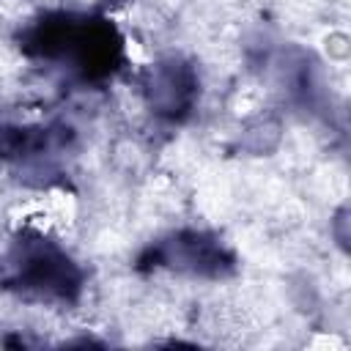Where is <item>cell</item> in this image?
<instances>
[{
    "instance_id": "cell-1",
    "label": "cell",
    "mask_w": 351,
    "mask_h": 351,
    "mask_svg": "<svg viewBox=\"0 0 351 351\" xmlns=\"http://www.w3.org/2000/svg\"><path fill=\"white\" fill-rule=\"evenodd\" d=\"M14 41L27 60L58 69L82 85H101L126 63L123 36L101 11H44Z\"/></svg>"
},
{
    "instance_id": "cell-2",
    "label": "cell",
    "mask_w": 351,
    "mask_h": 351,
    "mask_svg": "<svg viewBox=\"0 0 351 351\" xmlns=\"http://www.w3.org/2000/svg\"><path fill=\"white\" fill-rule=\"evenodd\" d=\"M85 280L80 261L38 228L16 230L0 252V291L30 304H77Z\"/></svg>"
},
{
    "instance_id": "cell-3",
    "label": "cell",
    "mask_w": 351,
    "mask_h": 351,
    "mask_svg": "<svg viewBox=\"0 0 351 351\" xmlns=\"http://www.w3.org/2000/svg\"><path fill=\"white\" fill-rule=\"evenodd\" d=\"M134 269L140 274L170 271L189 280H228L239 271V255L214 230L178 228L148 241L137 252Z\"/></svg>"
},
{
    "instance_id": "cell-4",
    "label": "cell",
    "mask_w": 351,
    "mask_h": 351,
    "mask_svg": "<svg viewBox=\"0 0 351 351\" xmlns=\"http://www.w3.org/2000/svg\"><path fill=\"white\" fill-rule=\"evenodd\" d=\"M145 110L162 123H184L200 99V71L181 55H167L145 66L137 77Z\"/></svg>"
},
{
    "instance_id": "cell-5",
    "label": "cell",
    "mask_w": 351,
    "mask_h": 351,
    "mask_svg": "<svg viewBox=\"0 0 351 351\" xmlns=\"http://www.w3.org/2000/svg\"><path fill=\"white\" fill-rule=\"evenodd\" d=\"M77 132L63 118H33L27 110H8L0 104V162L36 165L66 154Z\"/></svg>"
}]
</instances>
